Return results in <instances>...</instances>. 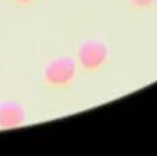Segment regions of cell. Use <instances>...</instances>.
Masks as SVG:
<instances>
[{"label": "cell", "mask_w": 157, "mask_h": 156, "mask_svg": "<svg viewBox=\"0 0 157 156\" xmlns=\"http://www.w3.org/2000/svg\"><path fill=\"white\" fill-rule=\"evenodd\" d=\"M0 65H2V57H0Z\"/></svg>", "instance_id": "obj_6"}, {"label": "cell", "mask_w": 157, "mask_h": 156, "mask_svg": "<svg viewBox=\"0 0 157 156\" xmlns=\"http://www.w3.org/2000/svg\"><path fill=\"white\" fill-rule=\"evenodd\" d=\"M78 66L76 58L68 54L50 57L41 69V79L46 87L54 91H66L73 87L77 79Z\"/></svg>", "instance_id": "obj_1"}, {"label": "cell", "mask_w": 157, "mask_h": 156, "mask_svg": "<svg viewBox=\"0 0 157 156\" xmlns=\"http://www.w3.org/2000/svg\"><path fill=\"white\" fill-rule=\"evenodd\" d=\"M14 7L17 8H30L39 2V0H8Z\"/></svg>", "instance_id": "obj_5"}, {"label": "cell", "mask_w": 157, "mask_h": 156, "mask_svg": "<svg viewBox=\"0 0 157 156\" xmlns=\"http://www.w3.org/2000/svg\"><path fill=\"white\" fill-rule=\"evenodd\" d=\"M110 51L102 39L88 37L77 46V66L84 75H97L108 66Z\"/></svg>", "instance_id": "obj_2"}, {"label": "cell", "mask_w": 157, "mask_h": 156, "mask_svg": "<svg viewBox=\"0 0 157 156\" xmlns=\"http://www.w3.org/2000/svg\"><path fill=\"white\" fill-rule=\"evenodd\" d=\"M28 109L15 98L0 99V130L18 129L26 124Z\"/></svg>", "instance_id": "obj_3"}, {"label": "cell", "mask_w": 157, "mask_h": 156, "mask_svg": "<svg viewBox=\"0 0 157 156\" xmlns=\"http://www.w3.org/2000/svg\"><path fill=\"white\" fill-rule=\"evenodd\" d=\"M131 8L136 11H146L152 10L157 6V0H127Z\"/></svg>", "instance_id": "obj_4"}]
</instances>
